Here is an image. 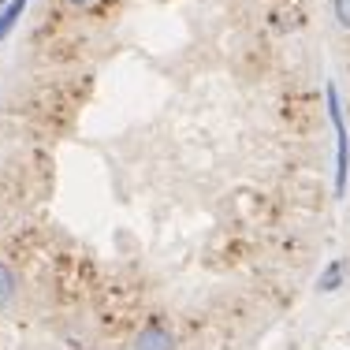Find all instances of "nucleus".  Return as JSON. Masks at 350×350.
Segmentation results:
<instances>
[{"instance_id":"1","label":"nucleus","mask_w":350,"mask_h":350,"mask_svg":"<svg viewBox=\"0 0 350 350\" xmlns=\"http://www.w3.org/2000/svg\"><path fill=\"white\" fill-rule=\"evenodd\" d=\"M328 112H332V127H336V146H339L336 187H339V194H343V187H347V127H343V112H339V97H336V86H328Z\"/></svg>"},{"instance_id":"2","label":"nucleus","mask_w":350,"mask_h":350,"mask_svg":"<svg viewBox=\"0 0 350 350\" xmlns=\"http://www.w3.org/2000/svg\"><path fill=\"white\" fill-rule=\"evenodd\" d=\"M172 336L168 328H161V324H149V328H142V336L135 339V350H172Z\"/></svg>"},{"instance_id":"3","label":"nucleus","mask_w":350,"mask_h":350,"mask_svg":"<svg viewBox=\"0 0 350 350\" xmlns=\"http://www.w3.org/2000/svg\"><path fill=\"white\" fill-rule=\"evenodd\" d=\"M23 8H27V0H4L0 4V41L8 38V30L19 23V15H23Z\"/></svg>"},{"instance_id":"4","label":"nucleus","mask_w":350,"mask_h":350,"mask_svg":"<svg viewBox=\"0 0 350 350\" xmlns=\"http://www.w3.org/2000/svg\"><path fill=\"white\" fill-rule=\"evenodd\" d=\"M339 283H343V261H332L321 276V291H336Z\"/></svg>"},{"instance_id":"5","label":"nucleus","mask_w":350,"mask_h":350,"mask_svg":"<svg viewBox=\"0 0 350 350\" xmlns=\"http://www.w3.org/2000/svg\"><path fill=\"white\" fill-rule=\"evenodd\" d=\"M12 291H15V280H12V272H8L4 265H0V306H4L8 298H12Z\"/></svg>"},{"instance_id":"6","label":"nucleus","mask_w":350,"mask_h":350,"mask_svg":"<svg viewBox=\"0 0 350 350\" xmlns=\"http://www.w3.org/2000/svg\"><path fill=\"white\" fill-rule=\"evenodd\" d=\"M336 19H339V27L350 30V0H336Z\"/></svg>"},{"instance_id":"7","label":"nucleus","mask_w":350,"mask_h":350,"mask_svg":"<svg viewBox=\"0 0 350 350\" xmlns=\"http://www.w3.org/2000/svg\"><path fill=\"white\" fill-rule=\"evenodd\" d=\"M68 4H90V0H68Z\"/></svg>"},{"instance_id":"8","label":"nucleus","mask_w":350,"mask_h":350,"mask_svg":"<svg viewBox=\"0 0 350 350\" xmlns=\"http://www.w3.org/2000/svg\"><path fill=\"white\" fill-rule=\"evenodd\" d=\"M0 4H4V0H0Z\"/></svg>"}]
</instances>
